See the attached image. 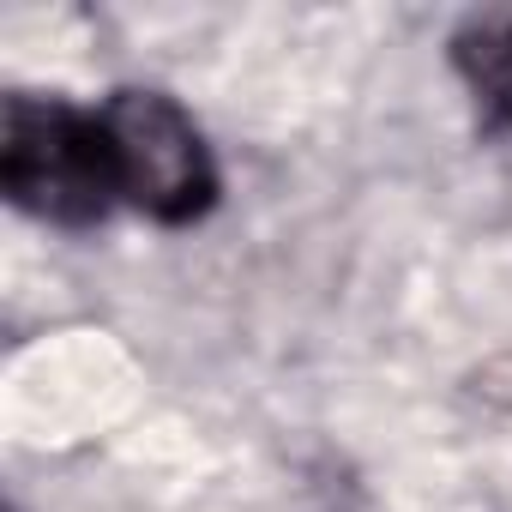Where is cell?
Masks as SVG:
<instances>
[{
    "label": "cell",
    "mask_w": 512,
    "mask_h": 512,
    "mask_svg": "<svg viewBox=\"0 0 512 512\" xmlns=\"http://www.w3.org/2000/svg\"><path fill=\"white\" fill-rule=\"evenodd\" d=\"M0 193L55 229H97L121 211L115 145L103 109L13 91L0 103Z\"/></svg>",
    "instance_id": "1"
},
{
    "label": "cell",
    "mask_w": 512,
    "mask_h": 512,
    "mask_svg": "<svg viewBox=\"0 0 512 512\" xmlns=\"http://www.w3.org/2000/svg\"><path fill=\"white\" fill-rule=\"evenodd\" d=\"M103 127L115 145V175H121L127 211H139L163 229H187L217 211V193H223L217 157L175 97L121 85L103 97Z\"/></svg>",
    "instance_id": "2"
},
{
    "label": "cell",
    "mask_w": 512,
    "mask_h": 512,
    "mask_svg": "<svg viewBox=\"0 0 512 512\" xmlns=\"http://www.w3.org/2000/svg\"><path fill=\"white\" fill-rule=\"evenodd\" d=\"M7 512H25V506H7Z\"/></svg>",
    "instance_id": "4"
},
{
    "label": "cell",
    "mask_w": 512,
    "mask_h": 512,
    "mask_svg": "<svg viewBox=\"0 0 512 512\" xmlns=\"http://www.w3.org/2000/svg\"><path fill=\"white\" fill-rule=\"evenodd\" d=\"M446 55H452L458 85L470 91L482 127L512 139V13H470V19H458Z\"/></svg>",
    "instance_id": "3"
}]
</instances>
